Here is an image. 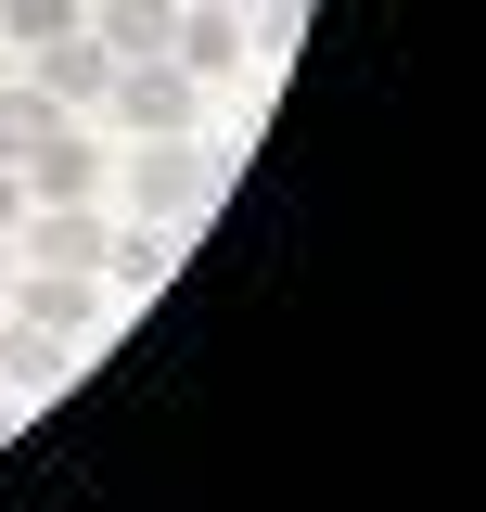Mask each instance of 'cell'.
Here are the masks:
<instances>
[{
  "instance_id": "6da1fadb",
  "label": "cell",
  "mask_w": 486,
  "mask_h": 512,
  "mask_svg": "<svg viewBox=\"0 0 486 512\" xmlns=\"http://www.w3.org/2000/svg\"><path fill=\"white\" fill-rule=\"evenodd\" d=\"M116 180H128V205H141V218H205L231 167H218L192 128H167V141H128V154H116Z\"/></svg>"
},
{
  "instance_id": "7a4b0ae2",
  "label": "cell",
  "mask_w": 486,
  "mask_h": 512,
  "mask_svg": "<svg viewBox=\"0 0 486 512\" xmlns=\"http://www.w3.org/2000/svg\"><path fill=\"white\" fill-rule=\"evenodd\" d=\"M0 308H13V333H52V346H90L116 295H103V269H13V295H0Z\"/></svg>"
},
{
  "instance_id": "3957f363",
  "label": "cell",
  "mask_w": 486,
  "mask_h": 512,
  "mask_svg": "<svg viewBox=\"0 0 486 512\" xmlns=\"http://www.w3.org/2000/svg\"><path fill=\"white\" fill-rule=\"evenodd\" d=\"M116 128L128 141H167V128H205V77L192 64H167V52H141V64H116Z\"/></svg>"
},
{
  "instance_id": "277c9868",
  "label": "cell",
  "mask_w": 486,
  "mask_h": 512,
  "mask_svg": "<svg viewBox=\"0 0 486 512\" xmlns=\"http://www.w3.org/2000/svg\"><path fill=\"white\" fill-rule=\"evenodd\" d=\"M103 192L90 205H26V231H13V269H103Z\"/></svg>"
},
{
  "instance_id": "5b68a950",
  "label": "cell",
  "mask_w": 486,
  "mask_h": 512,
  "mask_svg": "<svg viewBox=\"0 0 486 512\" xmlns=\"http://www.w3.org/2000/svg\"><path fill=\"white\" fill-rule=\"evenodd\" d=\"M167 64H192L205 90H218V77H243V0H180V39H167Z\"/></svg>"
},
{
  "instance_id": "8992f818",
  "label": "cell",
  "mask_w": 486,
  "mask_h": 512,
  "mask_svg": "<svg viewBox=\"0 0 486 512\" xmlns=\"http://www.w3.org/2000/svg\"><path fill=\"white\" fill-rule=\"evenodd\" d=\"M39 90L77 116V103H103V90H116V52H103L90 26H64V39H39Z\"/></svg>"
},
{
  "instance_id": "52a82bcc",
  "label": "cell",
  "mask_w": 486,
  "mask_h": 512,
  "mask_svg": "<svg viewBox=\"0 0 486 512\" xmlns=\"http://www.w3.org/2000/svg\"><path fill=\"white\" fill-rule=\"evenodd\" d=\"M103 167H116V154H103L90 128H64L52 154H26V205H90V192H103Z\"/></svg>"
},
{
  "instance_id": "ba28073f",
  "label": "cell",
  "mask_w": 486,
  "mask_h": 512,
  "mask_svg": "<svg viewBox=\"0 0 486 512\" xmlns=\"http://www.w3.org/2000/svg\"><path fill=\"white\" fill-rule=\"evenodd\" d=\"M180 269V244H167V218H128V231H103V295H154Z\"/></svg>"
},
{
  "instance_id": "9c48e42d",
  "label": "cell",
  "mask_w": 486,
  "mask_h": 512,
  "mask_svg": "<svg viewBox=\"0 0 486 512\" xmlns=\"http://www.w3.org/2000/svg\"><path fill=\"white\" fill-rule=\"evenodd\" d=\"M90 39H103L116 64H141V52L180 39V0H90Z\"/></svg>"
},
{
  "instance_id": "30bf717a",
  "label": "cell",
  "mask_w": 486,
  "mask_h": 512,
  "mask_svg": "<svg viewBox=\"0 0 486 512\" xmlns=\"http://www.w3.org/2000/svg\"><path fill=\"white\" fill-rule=\"evenodd\" d=\"M64 128H77V116H64L52 90H0V167H13V180H26V154H52Z\"/></svg>"
},
{
  "instance_id": "8fae6325",
  "label": "cell",
  "mask_w": 486,
  "mask_h": 512,
  "mask_svg": "<svg viewBox=\"0 0 486 512\" xmlns=\"http://www.w3.org/2000/svg\"><path fill=\"white\" fill-rule=\"evenodd\" d=\"M64 26H90V0H0V39H26V52L64 39Z\"/></svg>"
},
{
  "instance_id": "7c38bea8",
  "label": "cell",
  "mask_w": 486,
  "mask_h": 512,
  "mask_svg": "<svg viewBox=\"0 0 486 512\" xmlns=\"http://www.w3.org/2000/svg\"><path fill=\"white\" fill-rule=\"evenodd\" d=\"M13 218H26V180H13V167H0V231H13Z\"/></svg>"
},
{
  "instance_id": "4fadbf2b",
  "label": "cell",
  "mask_w": 486,
  "mask_h": 512,
  "mask_svg": "<svg viewBox=\"0 0 486 512\" xmlns=\"http://www.w3.org/2000/svg\"><path fill=\"white\" fill-rule=\"evenodd\" d=\"M13 423H26V384H0V436H13Z\"/></svg>"
},
{
  "instance_id": "5bb4252c",
  "label": "cell",
  "mask_w": 486,
  "mask_h": 512,
  "mask_svg": "<svg viewBox=\"0 0 486 512\" xmlns=\"http://www.w3.org/2000/svg\"><path fill=\"white\" fill-rule=\"evenodd\" d=\"M0 295H13V231H0Z\"/></svg>"
}]
</instances>
